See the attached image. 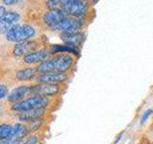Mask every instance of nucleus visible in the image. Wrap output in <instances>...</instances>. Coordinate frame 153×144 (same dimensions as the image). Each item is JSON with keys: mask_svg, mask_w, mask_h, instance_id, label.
Masks as SVG:
<instances>
[{"mask_svg": "<svg viewBox=\"0 0 153 144\" xmlns=\"http://www.w3.org/2000/svg\"><path fill=\"white\" fill-rule=\"evenodd\" d=\"M61 40L63 41L65 44H68L71 46H78L82 43L84 40V36L81 33H62L60 35Z\"/></svg>", "mask_w": 153, "mask_h": 144, "instance_id": "obj_14", "label": "nucleus"}, {"mask_svg": "<svg viewBox=\"0 0 153 144\" xmlns=\"http://www.w3.org/2000/svg\"><path fill=\"white\" fill-rule=\"evenodd\" d=\"M46 5L49 10L60 9V0H47Z\"/></svg>", "mask_w": 153, "mask_h": 144, "instance_id": "obj_19", "label": "nucleus"}, {"mask_svg": "<svg viewBox=\"0 0 153 144\" xmlns=\"http://www.w3.org/2000/svg\"><path fill=\"white\" fill-rule=\"evenodd\" d=\"M49 52L51 54H56V53H75V54H78L79 50L74 46L64 44V45H53L50 48Z\"/></svg>", "mask_w": 153, "mask_h": 144, "instance_id": "obj_17", "label": "nucleus"}, {"mask_svg": "<svg viewBox=\"0 0 153 144\" xmlns=\"http://www.w3.org/2000/svg\"><path fill=\"white\" fill-rule=\"evenodd\" d=\"M146 144H150V143H146Z\"/></svg>", "mask_w": 153, "mask_h": 144, "instance_id": "obj_26", "label": "nucleus"}, {"mask_svg": "<svg viewBox=\"0 0 153 144\" xmlns=\"http://www.w3.org/2000/svg\"><path fill=\"white\" fill-rule=\"evenodd\" d=\"M20 19V14L16 11H8L0 21V34H5L16 25V23Z\"/></svg>", "mask_w": 153, "mask_h": 144, "instance_id": "obj_9", "label": "nucleus"}, {"mask_svg": "<svg viewBox=\"0 0 153 144\" xmlns=\"http://www.w3.org/2000/svg\"><path fill=\"white\" fill-rule=\"evenodd\" d=\"M91 1H94V0H91Z\"/></svg>", "mask_w": 153, "mask_h": 144, "instance_id": "obj_27", "label": "nucleus"}, {"mask_svg": "<svg viewBox=\"0 0 153 144\" xmlns=\"http://www.w3.org/2000/svg\"><path fill=\"white\" fill-rule=\"evenodd\" d=\"M68 79L65 72H48V73H39L36 77L37 83H48V84H61Z\"/></svg>", "mask_w": 153, "mask_h": 144, "instance_id": "obj_7", "label": "nucleus"}, {"mask_svg": "<svg viewBox=\"0 0 153 144\" xmlns=\"http://www.w3.org/2000/svg\"><path fill=\"white\" fill-rule=\"evenodd\" d=\"M18 0H2V2L4 3V5L6 6H11V5H14L16 3H17Z\"/></svg>", "mask_w": 153, "mask_h": 144, "instance_id": "obj_22", "label": "nucleus"}, {"mask_svg": "<svg viewBox=\"0 0 153 144\" xmlns=\"http://www.w3.org/2000/svg\"><path fill=\"white\" fill-rule=\"evenodd\" d=\"M74 59L71 55L60 54L52 59H47L36 66L38 73L48 72H66L71 68Z\"/></svg>", "mask_w": 153, "mask_h": 144, "instance_id": "obj_1", "label": "nucleus"}, {"mask_svg": "<svg viewBox=\"0 0 153 144\" xmlns=\"http://www.w3.org/2000/svg\"><path fill=\"white\" fill-rule=\"evenodd\" d=\"M50 52L46 49H39V50H35L31 53H29L26 56L23 57V62L24 64H33L39 62L41 64L42 62H44L48 59Z\"/></svg>", "mask_w": 153, "mask_h": 144, "instance_id": "obj_13", "label": "nucleus"}, {"mask_svg": "<svg viewBox=\"0 0 153 144\" xmlns=\"http://www.w3.org/2000/svg\"><path fill=\"white\" fill-rule=\"evenodd\" d=\"M29 132L28 126L23 123H2L0 124V141L20 139L28 136Z\"/></svg>", "mask_w": 153, "mask_h": 144, "instance_id": "obj_3", "label": "nucleus"}, {"mask_svg": "<svg viewBox=\"0 0 153 144\" xmlns=\"http://www.w3.org/2000/svg\"><path fill=\"white\" fill-rule=\"evenodd\" d=\"M36 35V30L29 24H16L6 34V40L10 42H21L29 40Z\"/></svg>", "mask_w": 153, "mask_h": 144, "instance_id": "obj_4", "label": "nucleus"}, {"mask_svg": "<svg viewBox=\"0 0 153 144\" xmlns=\"http://www.w3.org/2000/svg\"><path fill=\"white\" fill-rule=\"evenodd\" d=\"M9 93H10V91L8 89V86L6 85L0 83V100L7 98Z\"/></svg>", "mask_w": 153, "mask_h": 144, "instance_id": "obj_20", "label": "nucleus"}, {"mask_svg": "<svg viewBox=\"0 0 153 144\" xmlns=\"http://www.w3.org/2000/svg\"><path fill=\"white\" fill-rule=\"evenodd\" d=\"M49 105V97L41 95H32L17 103L12 104L11 110L16 112H24L33 110H45Z\"/></svg>", "mask_w": 153, "mask_h": 144, "instance_id": "obj_2", "label": "nucleus"}, {"mask_svg": "<svg viewBox=\"0 0 153 144\" xmlns=\"http://www.w3.org/2000/svg\"><path fill=\"white\" fill-rule=\"evenodd\" d=\"M45 113V110H28V112H19L17 115V118L19 121L22 122H33L36 120L40 119Z\"/></svg>", "mask_w": 153, "mask_h": 144, "instance_id": "obj_15", "label": "nucleus"}, {"mask_svg": "<svg viewBox=\"0 0 153 144\" xmlns=\"http://www.w3.org/2000/svg\"><path fill=\"white\" fill-rule=\"evenodd\" d=\"M36 46V42L33 40H25L17 42L13 48V54L16 57H24L29 54V53L35 51Z\"/></svg>", "mask_w": 153, "mask_h": 144, "instance_id": "obj_12", "label": "nucleus"}, {"mask_svg": "<svg viewBox=\"0 0 153 144\" xmlns=\"http://www.w3.org/2000/svg\"><path fill=\"white\" fill-rule=\"evenodd\" d=\"M36 73H37L36 68H33V67H26V68H22L16 72V78L20 82L29 81L36 77Z\"/></svg>", "mask_w": 153, "mask_h": 144, "instance_id": "obj_16", "label": "nucleus"}, {"mask_svg": "<svg viewBox=\"0 0 153 144\" xmlns=\"http://www.w3.org/2000/svg\"><path fill=\"white\" fill-rule=\"evenodd\" d=\"M60 92V86L56 84H48V83H37L36 85L32 86L31 94L33 95H41V96H54Z\"/></svg>", "mask_w": 153, "mask_h": 144, "instance_id": "obj_6", "label": "nucleus"}, {"mask_svg": "<svg viewBox=\"0 0 153 144\" xmlns=\"http://www.w3.org/2000/svg\"><path fill=\"white\" fill-rule=\"evenodd\" d=\"M38 139L36 136H26L20 139H13V140L0 141V144H36Z\"/></svg>", "mask_w": 153, "mask_h": 144, "instance_id": "obj_18", "label": "nucleus"}, {"mask_svg": "<svg viewBox=\"0 0 153 144\" xmlns=\"http://www.w3.org/2000/svg\"><path fill=\"white\" fill-rule=\"evenodd\" d=\"M153 112V110H146L145 112L143 113V115H142V117H141V124H143L145 122H146L147 121V119L149 118V116L151 115V113Z\"/></svg>", "mask_w": 153, "mask_h": 144, "instance_id": "obj_21", "label": "nucleus"}, {"mask_svg": "<svg viewBox=\"0 0 153 144\" xmlns=\"http://www.w3.org/2000/svg\"><path fill=\"white\" fill-rule=\"evenodd\" d=\"M31 90H32V86H16V88H14L13 90L10 91V93L7 97L8 102L11 104H14L23 99H25L28 94H31Z\"/></svg>", "mask_w": 153, "mask_h": 144, "instance_id": "obj_11", "label": "nucleus"}, {"mask_svg": "<svg viewBox=\"0 0 153 144\" xmlns=\"http://www.w3.org/2000/svg\"><path fill=\"white\" fill-rule=\"evenodd\" d=\"M0 113H1V107H0Z\"/></svg>", "mask_w": 153, "mask_h": 144, "instance_id": "obj_25", "label": "nucleus"}, {"mask_svg": "<svg viewBox=\"0 0 153 144\" xmlns=\"http://www.w3.org/2000/svg\"><path fill=\"white\" fill-rule=\"evenodd\" d=\"M7 13V9L5 6H0V21L3 18V16H5V14Z\"/></svg>", "mask_w": 153, "mask_h": 144, "instance_id": "obj_23", "label": "nucleus"}, {"mask_svg": "<svg viewBox=\"0 0 153 144\" xmlns=\"http://www.w3.org/2000/svg\"><path fill=\"white\" fill-rule=\"evenodd\" d=\"M60 9L66 14L79 17L85 14L87 7L82 0H60Z\"/></svg>", "mask_w": 153, "mask_h": 144, "instance_id": "obj_5", "label": "nucleus"}, {"mask_svg": "<svg viewBox=\"0 0 153 144\" xmlns=\"http://www.w3.org/2000/svg\"><path fill=\"white\" fill-rule=\"evenodd\" d=\"M81 26H82V23L79 19L66 17L52 29L61 31L62 33H76L81 28Z\"/></svg>", "mask_w": 153, "mask_h": 144, "instance_id": "obj_8", "label": "nucleus"}, {"mask_svg": "<svg viewBox=\"0 0 153 144\" xmlns=\"http://www.w3.org/2000/svg\"><path fill=\"white\" fill-rule=\"evenodd\" d=\"M64 18H66V14L61 9L49 10L43 16V21L51 28H54L59 22H61Z\"/></svg>", "mask_w": 153, "mask_h": 144, "instance_id": "obj_10", "label": "nucleus"}, {"mask_svg": "<svg viewBox=\"0 0 153 144\" xmlns=\"http://www.w3.org/2000/svg\"><path fill=\"white\" fill-rule=\"evenodd\" d=\"M123 133H121V134H120L119 136H118V137H116V139H115V141H114V144H117V143L120 141V139H121V138L123 137Z\"/></svg>", "mask_w": 153, "mask_h": 144, "instance_id": "obj_24", "label": "nucleus"}]
</instances>
